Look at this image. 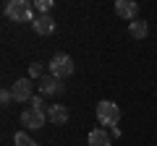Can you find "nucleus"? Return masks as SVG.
Returning a JSON list of instances; mask_svg holds the SVG:
<instances>
[{
    "mask_svg": "<svg viewBox=\"0 0 157 146\" xmlns=\"http://www.w3.org/2000/svg\"><path fill=\"white\" fill-rule=\"evenodd\" d=\"M47 123V112L45 110H34V107H26L21 112V125L29 130H39L42 125Z\"/></svg>",
    "mask_w": 157,
    "mask_h": 146,
    "instance_id": "nucleus-4",
    "label": "nucleus"
},
{
    "mask_svg": "<svg viewBox=\"0 0 157 146\" xmlns=\"http://www.w3.org/2000/svg\"><path fill=\"white\" fill-rule=\"evenodd\" d=\"M128 34L134 37V39H147V34H149V24L147 21H141V18H136V21H131L128 24Z\"/></svg>",
    "mask_w": 157,
    "mask_h": 146,
    "instance_id": "nucleus-10",
    "label": "nucleus"
},
{
    "mask_svg": "<svg viewBox=\"0 0 157 146\" xmlns=\"http://www.w3.org/2000/svg\"><path fill=\"white\" fill-rule=\"evenodd\" d=\"M73 71H76V65H73V57L71 55H66V52L52 55V60H50V76H55V78L60 81V78L73 76Z\"/></svg>",
    "mask_w": 157,
    "mask_h": 146,
    "instance_id": "nucleus-2",
    "label": "nucleus"
},
{
    "mask_svg": "<svg viewBox=\"0 0 157 146\" xmlns=\"http://www.w3.org/2000/svg\"><path fill=\"white\" fill-rule=\"evenodd\" d=\"M115 13L121 18L136 21V18H139V3H136V0H115Z\"/></svg>",
    "mask_w": 157,
    "mask_h": 146,
    "instance_id": "nucleus-5",
    "label": "nucleus"
},
{
    "mask_svg": "<svg viewBox=\"0 0 157 146\" xmlns=\"http://www.w3.org/2000/svg\"><path fill=\"white\" fill-rule=\"evenodd\" d=\"M97 120H100V125H115L121 120V107L110 99H102L97 104Z\"/></svg>",
    "mask_w": 157,
    "mask_h": 146,
    "instance_id": "nucleus-3",
    "label": "nucleus"
},
{
    "mask_svg": "<svg viewBox=\"0 0 157 146\" xmlns=\"http://www.w3.org/2000/svg\"><path fill=\"white\" fill-rule=\"evenodd\" d=\"M42 73V63H32L29 65V76H39Z\"/></svg>",
    "mask_w": 157,
    "mask_h": 146,
    "instance_id": "nucleus-16",
    "label": "nucleus"
},
{
    "mask_svg": "<svg viewBox=\"0 0 157 146\" xmlns=\"http://www.w3.org/2000/svg\"><path fill=\"white\" fill-rule=\"evenodd\" d=\"M34 8H37V16H45V13L52 11V0H37Z\"/></svg>",
    "mask_w": 157,
    "mask_h": 146,
    "instance_id": "nucleus-13",
    "label": "nucleus"
},
{
    "mask_svg": "<svg viewBox=\"0 0 157 146\" xmlns=\"http://www.w3.org/2000/svg\"><path fill=\"white\" fill-rule=\"evenodd\" d=\"M68 118H71V112H68L66 104H50V107H47V123H52V125H66Z\"/></svg>",
    "mask_w": 157,
    "mask_h": 146,
    "instance_id": "nucleus-6",
    "label": "nucleus"
},
{
    "mask_svg": "<svg viewBox=\"0 0 157 146\" xmlns=\"http://www.w3.org/2000/svg\"><path fill=\"white\" fill-rule=\"evenodd\" d=\"M11 94H13V99H16V102H29L34 97L32 94V81H29V78H18L16 84L11 86Z\"/></svg>",
    "mask_w": 157,
    "mask_h": 146,
    "instance_id": "nucleus-7",
    "label": "nucleus"
},
{
    "mask_svg": "<svg viewBox=\"0 0 157 146\" xmlns=\"http://www.w3.org/2000/svg\"><path fill=\"white\" fill-rule=\"evenodd\" d=\"M11 102H13V94H11V89H3V91H0V104H3V107H8Z\"/></svg>",
    "mask_w": 157,
    "mask_h": 146,
    "instance_id": "nucleus-14",
    "label": "nucleus"
},
{
    "mask_svg": "<svg viewBox=\"0 0 157 146\" xmlns=\"http://www.w3.org/2000/svg\"><path fill=\"white\" fill-rule=\"evenodd\" d=\"M29 107H34V110H45V102H42V97L34 94L32 99H29ZM45 112H47V110H45Z\"/></svg>",
    "mask_w": 157,
    "mask_h": 146,
    "instance_id": "nucleus-15",
    "label": "nucleus"
},
{
    "mask_svg": "<svg viewBox=\"0 0 157 146\" xmlns=\"http://www.w3.org/2000/svg\"><path fill=\"white\" fill-rule=\"evenodd\" d=\"M34 31L39 34V37H47V34H52L55 31V18L50 16V13H45V16H37L34 18Z\"/></svg>",
    "mask_w": 157,
    "mask_h": 146,
    "instance_id": "nucleus-9",
    "label": "nucleus"
},
{
    "mask_svg": "<svg viewBox=\"0 0 157 146\" xmlns=\"http://www.w3.org/2000/svg\"><path fill=\"white\" fill-rule=\"evenodd\" d=\"M3 13H6V18H8V21H13V24H26V21L34 24V18H37L29 0H11V3H6Z\"/></svg>",
    "mask_w": 157,
    "mask_h": 146,
    "instance_id": "nucleus-1",
    "label": "nucleus"
},
{
    "mask_svg": "<svg viewBox=\"0 0 157 146\" xmlns=\"http://www.w3.org/2000/svg\"><path fill=\"white\" fill-rule=\"evenodd\" d=\"M110 144H113L110 133H105L102 128H94L89 133V146H110Z\"/></svg>",
    "mask_w": 157,
    "mask_h": 146,
    "instance_id": "nucleus-11",
    "label": "nucleus"
},
{
    "mask_svg": "<svg viewBox=\"0 0 157 146\" xmlns=\"http://www.w3.org/2000/svg\"><path fill=\"white\" fill-rule=\"evenodd\" d=\"M13 144H16V146H37L32 141V136L24 133V130H16V133H13Z\"/></svg>",
    "mask_w": 157,
    "mask_h": 146,
    "instance_id": "nucleus-12",
    "label": "nucleus"
},
{
    "mask_svg": "<svg viewBox=\"0 0 157 146\" xmlns=\"http://www.w3.org/2000/svg\"><path fill=\"white\" fill-rule=\"evenodd\" d=\"M39 91H42L45 97H55V94H60V91H63V84L55 78V76H50V73H47V76H42V78H39Z\"/></svg>",
    "mask_w": 157,
    "mask_h": 146,
    "instance_id": "nucleus-8",
    "label": "nucleus"
}]
</instances>
